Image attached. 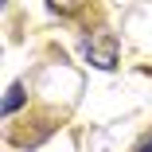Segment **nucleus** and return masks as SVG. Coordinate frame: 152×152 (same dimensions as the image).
<instances>
[{
    "mask_svg": "<svg viewBox=\"0 0 152 152\" xmlns=\"http://www.w3.org/2000/svg\"><path fill=\"white\" fill-rule=\"evenodd\" d=\"M86 58H90V63H94V66H102V70H113L117 66V39L113 35H90L86 39Z\"/></svg>",
    "mask_w": 152,
    "mask_h": 152,
    "instance_id": "f257e3e1",
    "label": "nucleus"
},
{
    "mask_svg": "<svg viewBox=\"0 0 152 152\" xmlns=\"http://www.w3.org/2000/svg\"><path fill=\"white\" fill-rule=\"evenodd\" d=\"M43 4H47V12L58 16V20H74L82 8H90V0H43Z\"/></svg>",
    "mask_w": 152,
    "mask_h": 152,
    "instance_id": "f03ea898",
    "label": "nucleus"
},
{
    "mask_svg": "<svg viewBox=\"0 0 152 152\" xmlns=\"http://www.w3.org/2000/svg\"><path fill=\"white\" fill-rule=\"evenodd\" d=\"M23 102H27V86H23V82H12L8 94H4V117H12Z\"/></svg>",
    "mask_w": 152,
    "mask_h": 152,
    "instance_id": "7ed1b4c3",
    "label": "nucleus"
},
{
    "mask_svg": "<svg viewBox=\"0 0 152 152\" xmlns=\"http://www.w3.org/2000/svg\"><path fill=\"white\" fill-rule=\"evenodd\" d=\"M137 152H152V133H144V137L137 140Z\"/></svg>",
    "mask_w": 152,
    "mask_h": 152,
    "instance_id": "20e7f679",
    "label": "nucleus"
}]
</instances>
